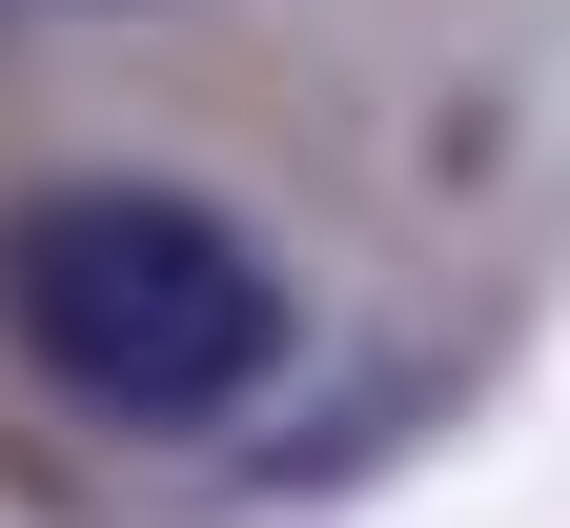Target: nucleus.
<instances>
[{"label": "nucleus", "mask_w": 570, "mask_h": 528, "mask_svg": "<svg viewBox=\"0 0 570 528\" xmlns=\"http://www.w3.org/2000/svg\"><path fill=\"white\" fill-rule=\"evenodd\" d=\"M0 21H21V0H0Z\"/></svg>", "instance_id": "2"}, {"label": "nucleus", "mask_w": 570, "mask_h": 528, "mask_svg": "<svg viewBox=\"0 0 570 528\" xmlns=\"http://www.w3.org/2000/svg\"><path fill=\"white\" fill-rule=\"evenodd\" d=\"M0 346L102 427H225L285 366V265L184 183H41L0 203Z\"/></svg>", "instance_id": "1"}]
</instances>
